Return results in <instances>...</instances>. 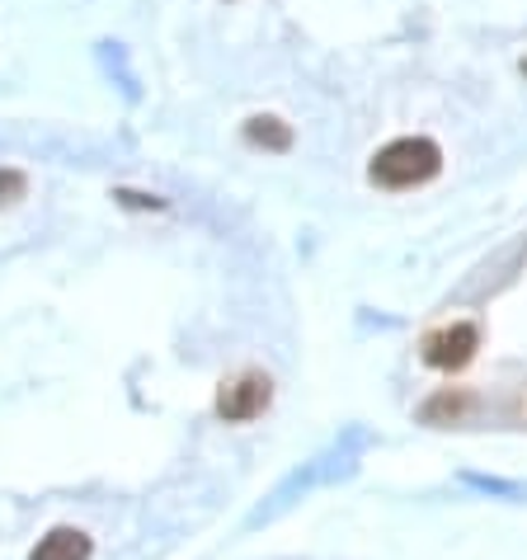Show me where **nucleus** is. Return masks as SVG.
Wrapping results in <instances>:
<instances>
[{"mask_svg": "<svg viewBox=\"0 0 527 560\" xmlns=\"http://www.w3.org/2000/svg\"><path fill=\"white\" fill-rule=\"evenodd\" d=\"M523 71H527V61H523Z\"/></svg>", "mask_w": 527, "mask_h": 560, "instance_id": "nucleus-7", "label": "nucleus"}, {"mask_svg": "<svg viewBox=\"0 0 527 560\" xmlns=\"http://www.w3.org/2000/svg\"><path fill=\"white\" fill-rule=\"evenodd\" d=\"M269 400H273V382L264 377V372H241L236 382H226L222 392H216V415H222L226 424H245V419L269 410Z\"/></svg>", "mask_w": 527, "mask_h": 560, "instance_id": "nucleus-2", "label": "nucleus"}, {"mask_svg": "<svg viewBox=\"0 0 527 560\" xmlns=\"http://www.w3.org/2000/svg\"><path fill=\"white\" fill-rule=\"evenodd\" d=\"M443 170V151L429 142V137H400V142L382 147L377 161H372V179L382 189H410V184H424Z\"/></svg>", "mask_w": 527, "mask_h": 560, "instance_id": "nucleus-1", "label": "nucleus"}, {"mask_svg": "<svg viewBox=\"0 0 527 560\" xmlns=\"http://www.w3.org/2000/svg\"><path fill=\"white\" fill-rule=\"evenodd\" d=\"M245 137H250L255 147H269V151H288L292 147V132L278 118H250L245 122Z\"/></svg>", "mask_w": 527, "mask_h": 560, "instance_id": "nucleus-5", "label": "nucleus"}, {"mask_svg": "<svg viewBox=\"0 0 527 560\" xmlns=\"http://www.w3.org/2000/svg\"><path fill=\"white\" fill-rule=\"evenodd\" d=\"M28 560H90V537L81 527H52Z\"/></svg>", "mask_w": 527, "mask_h": 560, "instance_id": "nucleus-4", "label": "nucleus"}, {"mask_svg": "<svg viewBox=\"0 0 527 560\" xmlns=\"http://www.w3.org/2000/svg\"><path fill=\"white\" fill-rule=\"evenodd\" d=\"M476 349H480V330H476V325H447V330L424 339V358L433 368H443V372L467 368L476 358Z\"/></svg>", "mask_w": 527, "mask_h": 560, "instance_id": "nucleus-3", "label": "nucleus"}, {"mask_svg": "<svg viewBox=\"0 0 527 560\" xmlns=\"http://www.w3.org/2000/svg\"><path fill=\"white\" fill-rule=\"evenodd\" d=\"M28 179L20 175V170H0V203H14V198H24Z\"/></svg>", "mask_w": 527, "mask_h": 560, "instance_id": "nucleus-6", "label": "nucleus"}]
</instances>
